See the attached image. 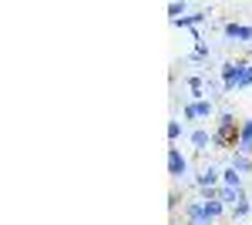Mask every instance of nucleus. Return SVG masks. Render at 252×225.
<instances>
[{
    "label": "nucleus",
    "instance_id": "6e6552de",
    "mask_svg": "<svg viewBox=\"0 0 252 225\" xmlns=\"http://www.w3.org/2000/svg\"><path fill=\"white\" fill-rule=\"evenodd\" d=\"M232 168H235V171H249V168H252L249 155H242V151H235V158H232Z\"/></svg>",
    "mask_w": 252,
    "mask_h": 225
},
{
    "label": "nucleus",
    "instance_id": "f8f14e48",
    "mask_svg": "<svg viewBox=\"0 0 252 225\" xmlns=\"http://www.w3.org/2000/svg\"><path fill=\"white\" fill-rule=\"evenodd\" d=\"M178 134H182V125H178V121H172V125H168V138H172V141H175Z\"/></svg>",
    "mask_w": 252,
    "mask_h": 225
},
{
    "label": "nucleus",
    "instance_id": "423d86ee",
    "mask_svg": "<svg viewBox=\"0 0 252 225\" xmlns=\"http://www.w3.org/2000/svg\"><path fill=\"white\" fill-rule=\"evenodd\" d=\"M242 155H252V121H242V145H239Z\"/></svg>",
    "mask_w": 252,
    "mask_h": 225
},
{
    "label": "nucleus",
    "instance_id": "f03ea898",
    "mask_svg": "<svg viewBox=\"0 0 252 225\" xmlns=\"http://www.w3.org/2000/svg\"><path fill=\"white\" fill-rule=\"evenodd\" d=\"M249 71V61H229L225 67H222V91H239V81H242V74Z\"/></svg>",
    "mask_w": 252,
    "mask_h": 225
},
{
    "label": "nucleus",
    "instance_id": "ddd939ff",
    "mask_svg": "<svg viewBox=\"0 0 252 225\" xmlns=\"http://www.w3.org/2000/svg\"><path fill=\"white\" fill-rule=\"evenodd\" d=\"M168 14H172L175 20H182V17H178V14H182V3H172V7H168Z\"/></svg>",
    "mask_w": 252,
    "mask_h": 225
},
{
    "label": "nucleus",
    "instance_id": "39448f33",
    "mask_svg": "<svg viewBox=\"0 0 252 225\" xmlns=\"http://www.w3.org/2000/svg\"><path fill=\"white\" fill-rule=\"evenodd\" d=\"M225 34L239 37V40H252V27H246V24H225Z\"/></svg>",
    "mask_w": 252,
    "mask_h": 225
},
{
    "label": "nucleus",
    "instance_id": "0eeeda50",
    "mask_svg": "<svg viewBox=\"0 0 252 225\" xmlns=\"http://www.w3.org/2000/svg\"><path fill=\"white\" fill-rule=\"evenodd\" d=\"M215 182H219V171H215V168H205L202 175H198V185H202V188H212Z\"/></svg>",
    "mask_w": 252,
    "mask_h": 225
},
{
    "label": "nucleus",
    "instance_id": "9b49d317",
    "mask_svg": "<svg viewBox=\"0 0 252 225\" xmlns=\"http://www.w3.org/2000/svg\"><path fill=\"white\" fill-rule=\"evenodd\" d=\"M222 178H225V185H229V188H239V171H235V168H225Z\"/></svg>",
    "mask_w": 252,
    "mask_h": 225
},
{
    "label": "nucleus",
    "instance_id": "1a4fd4ad",
    "mask_svg": "<svg viewBox=\"0 0 252 225\" xmlns=\"http://www.w3.org/2000/svg\"><path fill=\"white\" fill-rule=\"evenodd\" d=\"M192 141H195V148H198V151H205V145L212 141V134H209V131H195Z\"/></svg>",
    "mask_w": 252,
    "mask_h": 225
},
{
    "label": "nucleus",
    "instance_id": "f257e3e1",
    "mask_svg": "<svg viewBox=\"0 0 252 225\" xmlns=\"http://www.w3.org/2000/svg\"><path fill=\"white\" fill-rule=\"evenodd\" d=\"M212 141L219 145V148L225 151H239V145H242V121L235 118V114H219V125H215L212 131Z\"/></svg>",
    "mask_w": 252,
    "mask_h": 225
},
{
    "label": "nucleus",
    "instance_id": "20e7f679",
    "mask_svg": "<svg viewBox=\"0 0 252 225\" xmlns=\"http://www.w3.org/2000/svg\"><path fill=\"white\" fill-rule=\"evenodd\" d=\"M212 114V104L209 101H195V104H185V118H209Z\"/></svg>",
    "mask_w": 252,
    "mask_h": 225
},
{
    "label": "nucleus",
    "instance_id": "7ed1b4c3",
    "mask_svg": "<svg viewBox=\"0 0 252 225\" xmlns=\"http://www.w3.org/2000/svg\"><path fill=\"white\" fill-rule=\"evenodd\" d=\"M185 168H189V165H185L182 151H178V148H168V171H172L175 178H182V175H185Z\"/></svg>",
    "mask_w": 252,
    "mask_h": 225
},
{
    "label": "nucleus",
    "instance_id": "9d476101",
    "mask_svg": "<svg viewBox=\"0 0 252 225\" xmlns=\"http://www.w3.org/2000/svg\"><path fill=\"white\" fill-rule=\"evenodd\" d=\"M205 212H209V219H219V215H222V205H219L215 198H209V202H205Z\"/></svg>",
    "mask_w": 252,
    "mask_h": 225
}]
</instances>
